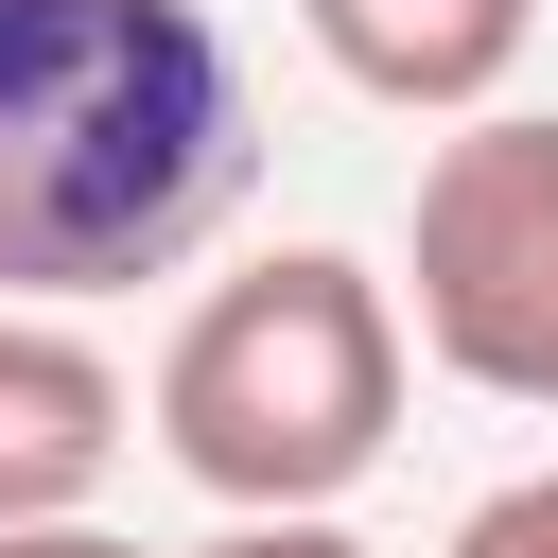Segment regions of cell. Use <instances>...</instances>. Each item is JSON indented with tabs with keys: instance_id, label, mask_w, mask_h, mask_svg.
I'll use <instances>...</instances> for the list:
<instances>
[{
	"instance_id": "6da1fadb",
	"label": "cell",
	"mask_w": 558,
	"mask_h": 558,
	"mask_svg": "<svg viewBox=\"0 0 558 558\" xmlns=\"http://www.w3.org/2000/svg\"><path fill=\"white\" fill-rule=\"evenodd\" d=\"M244 52L209 0H0V296L174 279L244 209Z\"/></svg>"
},
{
	"instance_id": "7a4b0ae2",
	"label": "cell",
	"mask_w": 558,
	"mask_h": 558,
	"mask_svg": "<svg viewBox=\"0 0 558 558\" xmlns=\"http://www.w3.org/2000/svg\"><path fill=\"white\" fill-rule=\"evenodd\" d=\"M401 436V296L349 244H279L157 349V453L209 506H349Z\"/></svg>"
},
{
	"instance_id": "3957f363",
	"label": "cell",
	"mask_w": 558,
	"mask_h": 558,
	"mask_svg": "<svg viewBox=\"0 0 558 558\" xmlns=\"http://www.w3.org/2000/svg\"><path fill=\"white\" fill-rule=\"evenodd\" d=\"M401 279H418V349H436L453 384L558 418V122L471 105V122L418 157Z\"/></svg>"
},
{
	"instance_id": "277c9868",
	"label": "cell",
	"mask_w": 558,
	"mask_h": 558,
	"mask_svg": "<svg viewBox=\"0 0 558 558\" xmlns=\"http://www.w3.org/2000/svg\"><path fill=\"white\" fill-rule=\"evenodd\" d=\"M122 471V366L52 314V296H0V523H52Z\"/></svg>"
},
{
	"instance_id": "5b68a950",
	"label": "cell",
	"mask_w": 558,
	"mask_h": 558,
	"mask_svg": "<svg viewBox=\"0 0 558 558\" xmlns=\"http://www.w3.org/2000/svg\"><path fill=\"white\" fill-rule=\"evenodd\" d=\"M314 17V52L366 87V105H401V122H471L506 70H523V35H541V0H296Z\"/></svg>"
},
{
	"instance_id": "8992f818",
	"label": "cell",
	"mask_w": 558,
	"mask_h": 558,
	"mask_svg": "<svg viewBox=\"0 0 558 558\" xmlns=\"http://www.w3.org/2000/svg\"><path fill=\"white\" fill-rule=\"evenodd\" d=\"M192 558H366L331 506H227V541H192Z\"/></svg>"
},
{
	"instance_id": "52a82bcc",
	"label": "cell",
	"mask_w": 558,
	"mask_h": 558,
	"mask_svg": "<svg viewBox=\"0 0 558 558\" xmlns=\"http://www.w3.org/2000/svg\"><path fill=\"white\" fill-rule=\"evenodd\" d=\"M453 558H558V471H523V488H488V506L453 523Z\"/></svg>"
},
{
	"instance_id": "ba28073f",
	"label": "cell",
	"mask_w": 558,
	"mask_h": 558,
	"mask_svg": "<svg viewBox=\"0 0 558 558\" xmlns=\"http://www.w3.org/2000/svg\"><path fill=\"white\" fill-rule=\"evenodd\" d=\"M0 558H140V541H105V523H70V506H52V523H0Z\"/></svg>"
}]
</instances>
